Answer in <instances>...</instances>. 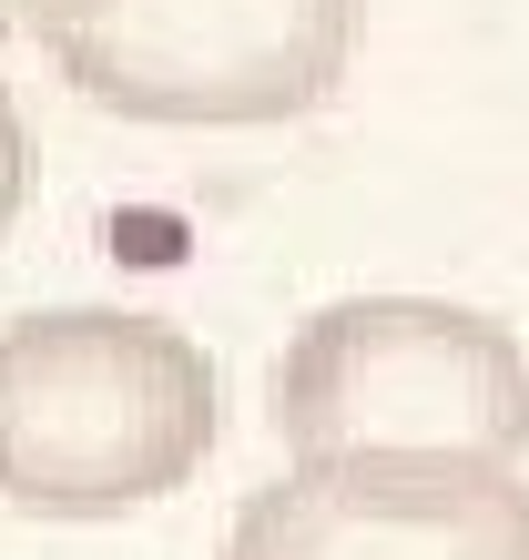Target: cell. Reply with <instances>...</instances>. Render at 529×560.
<instances>
[{"label": "cell", "instance_id": "obj_5", "mask_svg": "<svg viewBox=\"0 0 529 560\" xmlns=\"http://www.w3.org/2000/svg\"><path fill=\"white\" fill-rule=\"evenodd\" d=\"M21 205H31V122H21L11 92H0V235L21 224Z\"/></svg>", "mask_w": 529, "mask_h": 560}, {"label": "cell", "instance_id": "obj_1", "mask_svg": "<svg viewBox=\"0 0 529 560\" xmlns=\"http://www.w3.org/2000/svg\"><path fill=\"white\" fill-rule=\"evenodd\" d=\"M224 387L174 316L42 306L0 326V500L31 520H122L214 458Z\"/></svg>", "mask_w": 529, "mask_h": 560}, {"label": "cell", "instance_id": "obj_3", "mask_svg": "<svg viewBox=\"0 0 529 560\" xmlns=\"http://www.w3.org/2000/svg\"><path fill=\"white\" fill-rule=\"evenodd\" d=\"M51 72L122 122L255 133L346 82L367 0H11Z\"/></svg>", "mask_w": 529, "mask_h": 560}, {"label": "cell", "instance_id": "obj_4", "mask_svg": "<svg viewBox=\"0 0 529 560\" xmlns=\"http://www.w3.org/2000/svg\"><path fill=\"white\" fill-rule=\"evenodd\" d=\"M224 560H529V479L489 458H295Z\"/></svg>", "mask_w": 529, "mask_h": 560}, {"label": "cell", "instance_id": "obj_2", "mask_svg": "<svg viewBox=\"0 0 529 560\" xmlns=\"http://www.w3.org/2000/svg\"><path fill=\"white\" fill-rule=\"evenodd\" d=\"M295 458H529V347L458 295H337L275 357Z\"/></svg>", "mask_w": 529, "mask_h": 560}]
</instances>
